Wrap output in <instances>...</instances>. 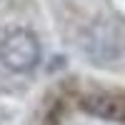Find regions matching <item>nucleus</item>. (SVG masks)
<instances>
[{"label":"nucleus","instance_id":"obj_1","mask_svg":"<svg viewBox=\"0 0 125 125\" xmlns=\"http://www.w3.org/2000/svg\"><path fill=\"white\" fill-rule=\"evenodd\" d=\"M0 62L13 73H28L40 62V43L30 30H10L0 40Z\"/></svg>","mask_w":125,"mask_h":125}]
</instances>
